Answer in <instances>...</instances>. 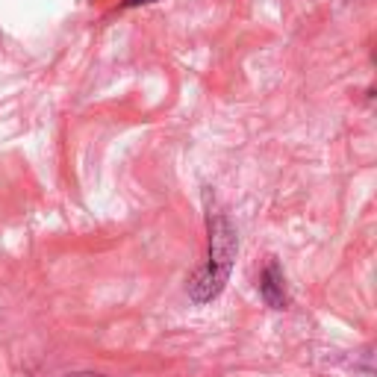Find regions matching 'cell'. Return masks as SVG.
<instances>
[{"mask_svg":"<svg viewBox=\"0 0 377 377\" xmlns=\"http://www.w3.org/2000/svg\"><path fill=\"white\" fill-rule=\"evenodd\" d=\"M233 260H236V233L224 215H215L209 218V263L189 283V292L197 304L212 301L224 289Z\"/></svg>","mask_w":377,"mask_h":377,"instance_id":"obj_1","label":"cell"},{"mask_svg":"<svg viewBox=\"0 0 377 377\" xmlns=\"http://www.w3.org/2000/svg\"><path fill=\"white\" fill-rule=\"evenodd\" d=\"M263 297L274 307V310H283L286 307V289H283V274L277 268V263H268L266 274H263V283H260Z\"/></svg>","mask_w":377,"mask_h":377,"instance_id":"obj_2","label":"cell"},{"mask_svg":"<svg viewBox=\"0 0 377 377\" xmlns=\"http://www.w3.org/2000/svg\"><path fill=\"white\" fill-rule=\"evenodd\" d=\"M148 4H160V0H124L127 9H136V6H148Z\"/></svg>","mask_w":377,"mask_h":377,"instance_id":"obj_3","label":"cell"},{"mask_svg":"<svg viewBox=\"0 0 377 377\" xmlns=\"http://www.w3.org/2000/svg\"><path fill=\"white\" fill-rule=\"evenodd\" d=\"M77 377H97V374H77Z\"/></svg>","mask_w":377,"mask_h":377,"instance_id":"obj_4","label":"cell"}]
</instances>
